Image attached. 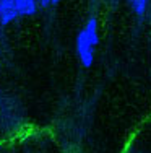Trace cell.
<instances>
[{
  "instance_id": "cell-5",
  "label": "cell",
  "mask_w": 151,
  "mask_h": 153,
  "mask_svg": "<svg viewBox=\"0 0 151 153\" xmlns=\"http://www.w3.org/2000/svg\"><path fill=\"white\" fill-rule=\"evenodd\" d=\"M39 3H41L42 7H47L49 3H52V0H39Z\"/></svg>"
},
{
  "instance_id": "cell-3",
  "label": "cell",
  "mask_w": 151,
  "mask_h": 153,
  "mask_svg": "<svg viewBox=\"0 0 151 153\" xmlns=\"http://www.w3.org/2000/svg\"><path fill=\"white\" fill-rule=\"evenodd\" d=\"M15 2L20 15H34L36 10H38L36 0H15Z\"/></svg>"
},
{
  "instance_id": "cell-2",
  "label": "cell",
  "mask_w": 151,
  "mask_h": 153,
  "mask_svg": "<svg viewBox=\"0 0 151 153\" xmlns=\"http://www.w3.org/2000/svg\"><path fill=\"white\" fill-rule=\"evenodd\" d=\"M18 15L20 13H18L15 0H0V21H2V25L12 23Z\"/></svg>"
},
{
  "instance_id": "cell-4",
  "label": "cell",
  "mask_w": 151,
  "mask_h": 153,
  "mask_svg": "<svg viewBox=\"0 0 151 153\" xmlns=\"http://www.w3.org/2000/svg\"><path fill=\"white\" fill-rule=\"evenodd\" d=\"M146 3H148V0H132L133 10H135V13H136L138 16H141L143 13H145V10H146Z\"/></svg>"
},
{
  "instance_id": "cell-1",
  "label": "cell",
  "mask_w": 151,
  "mask_h": 153,
  "mask_svg": "<svg viewBox=\"0 0 151 153\" xmlns=\"http://www.w3.org/2000/svg\"><path fill=\"white\" fill-rule=\"evenodd\" d=\"M99 42V36H98V23L94 18H89L86 26L83 28V31L78 34L77 38V51H78V57H80L81 64L85 67H91L94 54L93 49L94 46Z\"/></svg>"
},
{
  "instance_id": "cell-6",
  "label": "cell",
  "mask_w": 151,
  "mask_h": 153,
  "mask_svg": "<svg viewBox=\"0 0 151 153\" xmlns=\"http://www.w3.org/2000/svg\"><path fill=\"white\" fill-rule=\"evenodd\" d=\"M60 2V0H52V3H59Z\"/></svg>"
}]
</instances>
